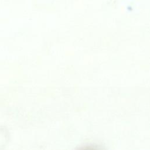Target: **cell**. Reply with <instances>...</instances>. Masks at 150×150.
<instances>
[{"mask_svg": "<svg viewBox=\"0 0 150 150\" xmlns=\"http://www.w3.org/2000/svg\"><path fill=\"white\" fill-rule=\"evenodd\" d=\"M76 150H105L102 146L96 144H88L79 148Z\"/></svg>", "mask_w": 150, "mask_h": 150, "instance_id": "obj_1", "label": "cell"}]
</instances>
